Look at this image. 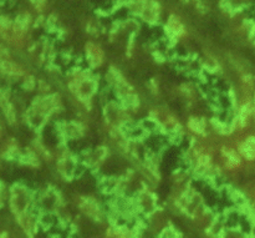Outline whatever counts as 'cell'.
<instances>
[{
    "mask_svg": "<svg viewBox=\"0 0 255 238\" xmlns=\"http://www.w3.org/2000/svg\"><path fill=\"white\" fill-rule=\"evenodd\" d=\"M35 201L34 194L30 192V190L26 186L21 184H16L10 189L9 204L10 210L15 216L20 214H24L30 207L32 206Z\"/></svg>",
    "mask_w": 255,
    "mask_h": 238,
    "instance_id": "1",
    "label": "cell"
},
{
    "mask_svg": "<svg viewBox=\"0 0 255 238\" xmlns=\"http://www.w3.org/2000/svg\"><path fill=\"white\" fill-rule=\"evenodd\" d=\"M30 2H31V5L37 10V11H42L44 7L46 6L47 0H30Z\"/></svg>",
    "mask_w": 255,
    "mask_h": 238,
    "instance_id": "5",
    "label": "cell"
},
{
    "mask_svg": "<svg viewBox=\"0 0 255 238\" xmlns=\"http://www.w3.org/2000/svg\"><path fill=\"white\" fill-rule=\"evenodd\" d=\"M0 134H1V129H0Z\"/></svg>",
    "mask_w": 255,
    "mask_h": 238,
    "instance_id": "6",
    "label": "cell"
},
{
    "mask_svg": "<svg viewBox=\"0 0 255 238\" xmlns=\"http://www.w3.org/2000/svg\"><path fill=\"white\" fill-rule=\"evenodd\" d=\"M241 152L246 159L253 160L255 157V137H249L241 146Z\"/></svg>",
    "mask_w": 255,
    "mask_h": 238,
    "instance_id": "4",
    "label": "cell"
},
{
    "mask_svg": "<svg viewBox=\"0 0 255 238\" xmlns=\"http://www.w3.org/2000/svg\"><path fill=\"white\" fill-rule=\"evenodd\" d=\"M104 51L99 45L94 44V42H87L85 46V59H86L90 69L101 66L104 64Z\"/></svg>",
    "mask_w": 255,
    "mask_h": 238,
    "instance_id": "3",
    "label": "cell"
},
{
    "mask_svg": "<svg viewBox=\"0 0 255 238\" xmlns=\"http://www.w3.org/2000/svg\"><path fill=\"white\" fill-rule=\"evenodd\" d=\"M138 17L149 25L157 24L161 17V5L156 0H144Z\"/></svg>",
    "mask_w": 255,
    "mask_h": 238,
    "instance_id": "2",
    "label": "cell"
}]
</instances>
